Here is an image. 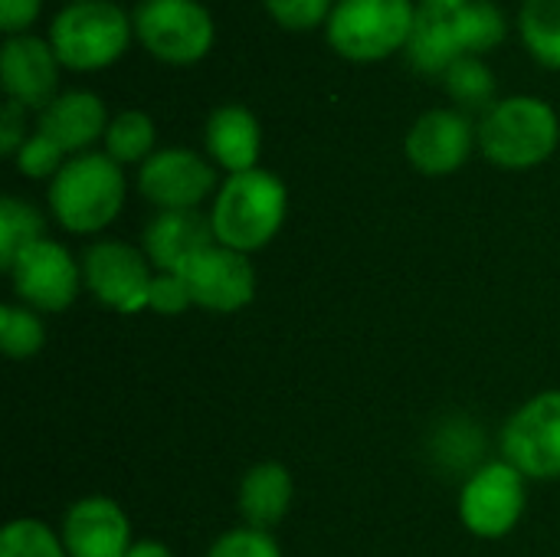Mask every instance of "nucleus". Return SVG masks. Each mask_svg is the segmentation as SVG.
<instances>
[{
  "label": "nucleus",
  "instance_id": "obj_26",
  "mask_svg": "<svg viewBox=\"0 0 560 557\" xmlns=\"http://www.w3.org/2000/svg\"><path fill=\"white\" fill-rule=\"evenodd\" d=\"M0 557H66V552L43 522L16 519L0 535Z\"/></svg>",
  "mask_w": 560,
  "mask_h": 557
},
{
  "label": "nucleus",
  "instance_id": "obj_36",
  "mask_svg": "<svg viewBox=\"0 0 560 557\" xmlns=\"http://www.w3.org/2000/svg\"><path fill=\"white\" fill-rule=\"evenodd\" d=\"M72 3H82V0H72Z\"/></svg>",
  "mask_w": 560,
  "mask_h": 557
},
{
  "label": "nucleus",
  "instance_id": "obj_14",
  "mask_svg": "<svg viewBox=\"0 0 560 557\" xmlns=\"http://www.w3.org/2000/svg\"><path fill=\"white\" fill-rule=\"evenodd\" d=\"M472 151V125L463 112L433 108L420 115L407 135V158L420 174L440 177L466 164Z\"/></svg>",
  "mask_w": 560,
  "mask_h": 557
},
{
  "label": "nucleus",
  "instance_id": "obj_8",
  "mask_svg": "<svg viewBox=\"0 0 560 557\" xmlns=\"http://www.w3.org/2000/svg\"><path fill=\"white\" fill-rule=\"evenodd\" d=\"M459 512L472 535H482V538L509 535L525 512L522 473L512 463H492L479 469L463 489Z\"/></svg>",
  "mask_w": 560,
  "mask_h": 557
},
{
  "label": "nucleus",
  "instance_id": "obj_12",
  "mask_svg": "<svg viewBox=\"0 0 560 557\" xmlns=\"http://www.w3.org/2000/svg\"><path fill=\"white\" fill-rule=\"evenodd\" d=\"M59 59L52 46L39 36L20 33L7 36L0 49V82L7 98L20 102L23 108H46L56 98L59 85Z\"/></svg>",
  "mask_w": 560,
  "mask_h": 557
},
{
  "label": "nucleus",
  "instance_id": "obj_33",
  "mask_svg": "<svg viewBox=\"0 0 560 557\" xmlns=\"http://www.w3.org/2000/svg\"><path fill=\"white\" fill-rule=\"evenodd\" d=\"M43 10V0H0V30L7 36L26 33V26L36 23Z\"/></svg>",
  "mask_w": 560,
  "mask_h": 557
},
{
  "label": "nucleus",
  "instance_id": "obj_28",
  "mask_svg": "<svg viewBox=\"0 0 560 557\" xmlns=\"http://www.w3.org/2000/svg\"><path fill=\"white\" fill-rule=\"evenodd\" d=\"M269 16L285 30H315L328 23L335 0H262Z\"/></svg>",
  "mask_w": 560,
  "mask_h": 557
},
{
  "label": "nucleus",
  "instance_id": "obj_4",
  "mask_svg": "<svg viewBox=\"0 0 560 557\" xmlns=\"http://www.w3.org/2000/svg\"><path fill=\"white\" fill-rule=\"evenodd\" d=\"M131 16L112 0L69 3L49 23V46L72 72H98L112 66L131 43Z\"/></svg>",
  "mask_w": 560,
  "mask_h": 557
},
{
  "label": "nucleus",
  "instance_id": "obj_9",
  "mask_svg": "<svg viewBox=\"0 0 560 557\" xmlns=\"http://www.w3.org/2000/svg\"><path fill=\"white\" fill-rule=\"evenodd\" d=\"M177 276L187 282L190 302L210 312H236L256 292V272L246 253H236L220 243L194 256Z\"/></svg>",
  "mask_w": 560,
  "mask_h": 557
},
{
  "label": "nucleus",
  "instance_id": "obj_3",
  "mask_svg": "<svg viewBox=\"0 0 560 557\" xmlns=\"http://www.w3.org/2000/svg\"><path fill=\"white\" fill-rule=\"evenodd\" d=\"M125 204L121 164L108 154H75L62 164L49 187L56 220L72 233H95L108 227Z\"/></svg>",
  "mask_w": 560,
  "mask_h": 557
},
{
  "label": "nucleus",
  "instance_id": "obj_29",
  "mask_svg": "<svg viewBox=\"0 0 560 557\" xmlns=\"http://www.w3.org/2000/svg\"><path fill=\"white\" fill-rule=\"evenodd\" d=\"M62 148L56 141H49L46 135H33L23 141V148L16 151V171L26 177H56L62 171Z\"/></svg>",
  "mask_w": 560,
  "mask_h": 557
},
{
  "label": "nucleus",
  "instance_id": "obj_2",
  "mask_svg": "<svg viewBox=\"0 0 560 557\" xmlns=\"http://www.w3.org/2000/svg\"><path fill=\"white\" fill-rule=\"evenodd\" d=\"M560 121L555 108L532 95L495 102L479 125V148L499 167H535L555 154Z\"/></svg>",
  "mask_w": 560,
  "mask_h": 557
},
{
  "label": "nucleus",
  "instance_id": "obj_18",
  "mask_svg": "<svg viewBox=\"0 0 560 557\" xmlns=\"http://www.w3.org/2000/svg\"><path fill=\"white\" fill-rule=\"evenodd\" d=\"M203 141H207L210 158L220 167H226L230 174H243V171H253L259 161L262 131H259V121L249 108L223 105L207 118Z\"/></svg>",
  "mask_w": 560,
  "mask_h": 557
},
{
  "label": "nucleus",
  "instance_id": "obj_25",
  "mask_svg": "<svg viewBox=\"0 0 560 557\" xmlns=\"http://www.w3.org/2000/svg\"><path fill=\"white\" fill-rule=\"evenodd\" d=\"M446 92L453 95V102H459L463 108H492L495 102V76L492 69L479 59V56H459L450 72L443 76Z\"/></svg>",
  "mask_w": 560,
  "mask_h": 557
},
{
  "label": "nucleus",
  "instance_id": "obj_7",
  "mask_svg": "<svg viewBox=\"0 0 560 557\" xmlns=\"http://www.w3.org/2000/svg\"><path fill=\"white\" fill-rule=\"evenodd\" d=\"M509 463L532 479H560V391L525 404L505 427Z\"/></svg>",
  "mask_w": 560,
  "mask_h": 557
},
{
  "label": "nucleus",
  "instance_id": "obj_1",
  "mask_svg": "<svg viewBox=\"0 0 560 557\" xmlns=\"http://www.w3.org/2000/svg\"><path fill=\"white\" fill-rule=\"evenodd\" d=\"M285 184L269 171L230 174L210 213L217 243L236 253L266 246L285 220Z\"/></svg>",
  "mask_w": 560,
  "mask_h": 557
},
{
  "label": "nucleus",
  "instance_id": "obj_11",
  "mask_svg": "<svg viewBox=\"0 0 560 557\" xmlns=\"http://www.w3.org/2000/svg\"><path fill=\"white\" fill-rule=\"evenodd\" d=\"M85 282L95 299L115 312H141L151 302L154 276L138 250L125 243H95L85 253Z\"/></svg>",
  "mask_w": 560,
  "mask_h": 557
},
{
  "label": "nucleus",
  "instance_id": "obj_17",
  "mask_svg": "<svg viewBox=\"0 0 560 557\" xmlns=\"http://www.w3.org/2000/svg\"><path fill=\"white\" fill-rule=\"evenodd\" d=\"M108 112L105 102L95 92L85 89H72L56 95L36 121V131L46 135L49 141H56L66 154L69 151H82L92 141H98L108 131Z\"/></svg>",
  "mask_w": 560,
  "mask_h": 557
},
{
  "label": "nucleus",
  "instance_id": "obj_20",
  "mask_svg": "<svg viewBox=\"0 0 560 557\" xmlns=\"http://www.w3.org/2000/svg\"><path fill=\"white\" fill-rule=\"evenodd\" d=\"M292 502V479L279 463H259L246 473L240 486V509L246 522L259 532L282 522Z\"/></svg>",
  "mask_w": 560,
  "mask_h": 557
},
{
  "label": "nucleus",
  "instance_id": "obj_6",
  "mask_svg": "<svg viewBox=\"0 0 560 557\" xmlns=\"http://www.w3.org/2000/svg\"><path fill=\"white\" fill-rule=\"evenodd\" d=\"M138 43L161 62L190 66L213 46V16L200 0H141L135 16Z\"/></svg>",
  "mask_w": 560,
  "mask_h": 557
},
{
  "label": "nucleus",
  "instance_id": "obj_31",
  "mask_svg": "<svg viewBox=\"0 0 560 557\" xmlns=\"http://www.w3.org/2000/svg\"><path fill=\"white\" fill-rule=\"evenodd\" d=\"M148 305L154 312H161V315H177V312H184L194 302H190L187 282L177 272H158L154 282H151V302Z\"/></svg>",
  "mask_w": 560,
  "mask_h": 557
},
{
  "label": "nucleus",
  "instance_id": "obj_32",
  "mask_svg": "<svg viewBox=\"0 0 560 557\" xmlns=\"http://www.w3.org/2000/svg\"><path fill=\"white\" fill-rule=\"evenodd\" d=\"M23 141H26V108L20 102L7 98L0 108V151L7 158H16Z\"/></svg>",
  "mask_w": 560,
  "mask_h": 557
},
{
  "label": "nucleus",
  "instance_id": "obj_19",
  "mask_svg": "<svg viewBox=\"0 0 560 557\" xmlns=\"http://www.w3.org/2000/svg\"><path fill=\"white\" fill-rule=\"evenodd\" d=\"M407 59L417 72L423 76H446L450 66L466 56L459 46L456 20L453 10H433V7H417V20L407 39Z\"/></svg>",
  "mask_w": 560,
  "mask_h": 557
},
{
  "label": "nucleus",
  "instance_id": "obj_10",
  "mask_svg": "<svg viewBox=\"0 0 560 557\" xmlns=\"http://www.w3.org/2000/svg\"><path fill=\"white\" fill-rule=\"evenodd\" d=\"M217 174L197 154L184 148L154 151L138 174L141 194L161 210H197V204L213 190Z\"/></svg>",
  "mask_w": 560,
  "mask_h": 557
},
{
  "label": "nucleus",
  "instance_id": "obj_35",
  "mask_svg": "<svg viewBox=\"0 0 560 557\" xmlns=\"http://www.w3.org/2000/svg\"><path fill=\"white\" fill-rule=\"evenodd\" d=\"M469 0H420V7H433V10H459Z\"/></svg>",
  "mask_w": 560,
  "mask_h": 557
},
{
  "label": "nucleus",
  "instance_id": "obj_27",
  "mask_svg": "<svg viewBox=\"0 0 560 557\" xmlns=\"http://www.w3.org/2000/svg\"><path fill=\"white\" fill-rule=\"evenodd\" d=\"M43 341H46V332L33 312L20 305L0 309V345L10 358H30L43 348Z\"/></svg>",
  "mask_w": 560,
  "mask_h": 557
},
{
  "label": "nucleus",
  "instance_id": "obj_23",
  "mask_svg": "<svg viewBox=\"0 0 560 557\" xmlns=\"http://www.w3.org/2000/svg\"><path fill=\"white\" fill-rule=\"evenodd\" d=\"M43 240V217L16 200V197H3L0 200V266L13 269V263Z\"/></svg>",
  "mask_w": 560,
  "mask_h": 557
},
{
  "label": "nucleus",
  "instance_id": "obj_15",
  "mask_svg": "<svg viewBox=\"0 0 560 557\" xmlns=\"http://www.w3.org/2000/svg\"><path fill=\"white\" fill-rule=\"evenodd\" d=\"M62 545L69 557H125L131 552L128 519L112 499H82L66 515Z\"/></svg>",
  "mask_w": 560,
  "mask_h": 557
},
{
  "label": "nucleus",
  "instance_id": "obj_5",
  "mask_svg": "<svg viewBox=\"0 0 560 557\" xmlns=\"http://www.w3.org/2000/svg\"><path fill=\"white\" fill-rule=\"evenodd\" d=\"M413 20V0H338L325 33L338 56L354 62H377L397 49H407Z\"/></svg>",
  "mask_w": 560,
  "mask_h": 557
},
{
  "label": "nucleus",
  "instance_id": "obj_16",
  "mask_svg": "<svg viewBox=\"0 0 560 557\" xmlns=\"http://www.w3.org/2000/svg\"><path fill=\"white\" fill-rule=\"evenodd\" d=\"M217 243L213 220L200 210H164L144 230L148 259L158 272H180L194 256Z\"/></svg>",
  "mask_w": 560,
  "mask_h": 557
},
{
  "label": "nucleus",
  "instance_id": "obj_24",
  "mask_svg": "<svg viewBox=\"0 0 560 557\" xmlns=\"http://www.w3.org/2000/svg\"><path fill=\"white\" fill-rule=\"evenodd\" d=\"M154 121L144 112H121L105 131V154L118 164L148 161L154 154Z\"/></svg>",
  "mask_w": 560,
  "mask_h": 557
},
{
  "label": "nucleus",
  "instance_id": "obj_22",
  "mask_svg": "<svg viewBox=\"0 0 560 557\" xmlns=\"http://www.w3.org/2000/svg\"><path fill=\"white\" fill-rule=\"evenodd\" d=\"M518 30L541 66L560 69V0H525L518 10Z\"/></svg>",
  "mask_w": 560,
  "mask_h": 557
},
{
  "label": "nucleus",
  "instance_id": "obj_34",
  "mask_svg": "<svg viewBox=\"0 0 560 557\" xmlns=\"http://www.w3.org/2000/svg\"><path fill=\"white\" fill-rule=\"evenodd\" d=\"M125 557H171V552L158 542H141V545H131V552Z\"/></svg>",
  "mask_w": 560,
  "mask_h": 557
},
{
  "label": "nucleus",
  "instance_id": "obj_30",
  "mask_svg": "<svg viewBox=\"0 0 560 557\" xmlns=\"http://www.w3.org/2000/svg\"><path fill=\"white\" fill-rule=\"evenodd\" d=\"M207 557H282L276 542L259 529H240L223 535Z\"/></svg>",
  "mask_w": 560,
  "mask_h": 557
},
{
  "label": "nucleus",
  "instance_id": "obj_13",
  "mask_svg": "<svg viewBox=\"0 0 560 557\" xmlns=\"http://www.w3.org/2000/svg\"><path fill=\"white\" fill-rule=\"evenodd\" d=\"M10 276H13L16 295L43 312H62L75 299V289H79V269L72 256L52 240L33 243L13 263Z\"/></svg>",
  "mask_w": 560,
  "mask_h": 557
},
{
  "label": "nucleus",
  "instance_id": "obj_21",
  "mask_svg": "<svg viewBox=\"0 0 560 557\" xmlns=\"http://www.w3.org/2000/svg\"><path fill=\"white\" fill-rule=\"evenodd\" d=\"M453 20H456L459 46L466 56H482L505 43L509 23H505L502 7L492 0H469L466 7L453 10Z\"/></svg>",
  "mask_w": 560,
  "mask_h": 557
}]
</instances>
